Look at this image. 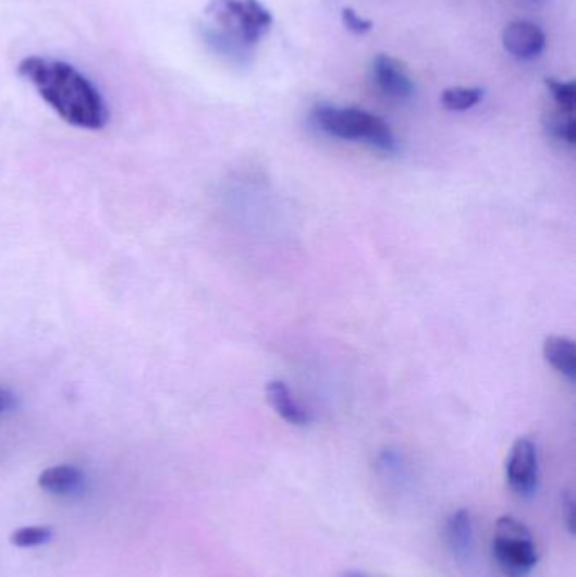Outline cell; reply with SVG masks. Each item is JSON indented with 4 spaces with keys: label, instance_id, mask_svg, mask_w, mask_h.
I'll list each match as a JSON object with an SVG mask.
<instances>
[{
    "label": "cell",
    "instance_id": "8fae6325",
    "mask_svg": "<svg viewBox=\"0 0 576 577\" xmlns=\"http://www.w3.org/2000/svg\"><path fill=\"white\" fill-rule=\"evenodd\" d=\"M542 356L557 373L565 376L569 382H575L576 352L573 340L565 336L547 337L542 343Z\"/></svg>",
    "mask_w": 576,
    "mask_h": 577
},
{
    "label": "cell",
    "instance_id": "4fadbf2b",
    "mask_svg": "<svg viewBox=\"0 0 576 577\" xmlns=\"http://www.w3.org/2000/svg\"><path fill=\"white\" fill-rule=\"evenodd\" d=\"M547 128L553 135L554 139L568 144V146H575L576 124L573 113L560 112L557 110L556 113H553L548 119Z\"/></svg>",
    "mask_w": 576,
    "mask_h": 577
},
{
    "label": "cell",
    "instance_id": "6da1fadb",
    "mask_svg": "<svg viewBox=\"0 0 576 577\" xmlns=\"http://www.w3.org/2000/svg\"><path fill=\"white\" fill-rule=\"evenodd\" d=\"M20 75L66 124L100 131L109 122V109L94 83L66 61L29 57L21 61Z\"/></svg>",
    "mask_w": 576,
    "mask_h": 577
},
{
    "label": "cell",
    "instance_id": "7c38bea8",
    "mask_svg": "<svg viewBox=\"0 0 576 577\" xmlns=\"http://www.w3.org/2000/svg\"><path fill=\"white\" fill-rule=\"evenodd\" d=\"M482 98V88L455 87L443 91L441 103L450 112H465L474 109Z\"/></svg>",
    "mask_w": 576,
    "mask_h": 577
},
{
    "label": "cell",
    "instance_id": "30bf717a",
    "mask_svg": "<svg viewBox=\"0 0 576 577\" xmlns=\"http://www.w3.org/2000/svg\"><path fill=\"white\" fill-rule=\"evenodd\" d=\"M39 487L53 495H73L84 487L85 475L72 465H58L46 468L39 475Z\"/></svg>",
    "mask_w": 576,
    "mask_h": 577
},
{
    "label": "cell",
    "instance_id": "277c9868",
    "mask_svg": "<svg viewBox=\"0 0 576 577\" xmlns=\"http://www.w3.org/2000/svg\"><path fill=\"white\" fill-rule=\"evenodd\" d=\"M492 557L505 577H529L538 566L535 537L526 524L514 517H501L493 527Z\"/></svg>",
    "mask_w": 576,
    "mask_h": 577
},
{
    "label": "cell",
    "instance_id": "d6986e66",
    "mask_svg": "<svg viewBox=\"0 0 576 577\" xmlns=\"http://www.w3.org/2000/svg\"><path fill=\"white\" fill-rule=\"evenodd\" d=\"M342 577H370V576H367L366 573H360V570H347V573H343Z\"/></svg>",
    "mask_w": 576,
    "mask_h": 577
},
{
    "label": "cell",
    "instance_id": "ffe728a7",
    "mask_svg": "<svg viewBox=\"0 0 576 577\" xmlns=\"http://www.w3.org/2000/svg\"><path fill=\"white\" fill-rule=\"evenodd\" d=\"M528 2H532V4H539V2H544V0H528Z\"/></svg>",
    "mask_w": 576,
    "mask_h": 577
},
{
    "label": "cell",
    "instance_id": "2e32d148",
    "mask_svg": "<svg viewBox=\"0 0 576 577\" xmlns=\"http://www.w3.org/2000/svg\"><path fill=\"white\" fill-rule=\"evenodd\" d=\"M342 20L348 30H352L354 34H360V36L361 34L369 33L373 26L370 21L364 20V17H360V15L351 8L343 9Z\"/></svg>",
    "mask_w": 576,
    "mask_h": 577
},
{
    "label": "cell",
    "instance_id": "3957f363",
    "mask_svg": "<svg viewBox=\"0 0 576 577\" xmlns=\"http://www.w3.org/2000/svg\"><path fill=\"white\" fill-rule=\"evenodd\" d=\"M312 122L321 132L336 139L366 143L388 155L396 152V137L388 122L367 110L323 103L312 110Z\"/></svg>",
    "mask_w": 576,
    "mask_h": 577
},
{
    "label": "cell",
    "instance_id": "9c48e42d",
    "mask_svg": "<svg viewBox=\"0 0 576 577\" xmlns=\"http://www.w3.org/2000/svg\"><path fill=\"white\" fill-rule=\"evenodd\" d=\"M266 395H268L269 404L275 414L283 417L286 422L293 423V426H306L311 420L308 410L303 409L298 401L291 394L286 383L281 382V380L269 382Z\"/></svg>",
    "mask_w": 576,
    "mask_h": 577
},
{
    "label": "cell",
    "instance_id": "5bb4252c",
    "mask_svg": "<svg viewBox=\"0 0 576 577\" xmlns=\"http://www.w3.org/2000/svg\"><path fill=\"white\" fill-rule=\"evenodd\" d=\"M51 539H53V530L45 525L23 527L11 536L12 544L21 549L38 548V545L48 544Z\"/></svg>",
    "mask_w": 576,
    "mask_h": 577
},
{
    "label": "cell",
    "instance_id": "ba28073f",
    "mask_svg": "<svg viewBox=\"0 0 576 577\" xmlns=\"http://www.w3.org/2000/svg\"><path fill=\"white\" fill-rule=\"evenodd\" d=\"M443 536L444 542L458 561L470 558L475 542L474 518L470 511L459 508L453 512L444 521Z\"/></svg>",
    "mask_w": 576,
    "mask_h": 577
},
{
    "label": "cell",
    "instance_id": "9a60e30c",
    "mask_svg": "<svg viewBox=\"0 0 576 577\" xmlns=\"http://www.w3.org/2000/svg\"><path fill=\"white\" fill-rule=\"evenodd\" d=\"M547 87L553 97L554 103L560 112L573 113L576 106L575 82H557L554 78H547Z\"/></svg>",
    "mask_w": 576,
    "mask_h": 577
},
{
    "label": "cell",
    "instance_id": "5b68a950",
    "mask_svg": "<svg viewBox=\"0 0 576 577\" xmlns=\"http://www.w3.org/2000/svg\"><path fill=\"white\" fill-rule=\"evenodd\" d=\"M505 480L520 499H531L539 484V457L531 439L520 438L511 447L505 463Z\"/></svg>",
    "mask_w": 576,
    "mask_h": 577
},
{
    "label": "cell",
    "instance_id": "e0dca14e",
    "mask_svg": "<svg viewBox=\"0 0 576 577\" xmlns=\"http://www.w3.org/2000/svg\"><path fill=\"white\" fill-rule=\"evenodd\" d=\"M15 405H17L15 395L0 386V414L11 413V410L15 409Z\"/></svg>",
    "mask_w": 576,
    "mask_h": 577
},
{
    "label": "cell",
    "instance_id": "7a4b0ae2",
    "mask_svg": "<svg viewBox=\"0 0 576 577\" xmlns=\"http://www.w3.org/2000/svg\"><path fill=\"white\" fill-rule=\"evenodd\" d=\"M271 26V12L259 0H210L201 36L217 54L242 63Z\"/></svg>",
    "mask_w": 576,
    "mask_h": 577
},
{
    "label": "cell",
    "instance_id": "52a82bcc",
    "mask_svg": "<svg viewBox=\"0 0 576 577\" xmlns=\"http://www.w3.org/2000/svg\"><path fill=\"white\" fill-rule=\"evenodd\" d=\"M372 78L377 88L394 100H407L415 94V83L407 75L403 64L385 54L373 58Z\"/></svg>",
    "mask_w": 576,
    "mask_h": 577
},
{
    "label": "cell",
    "instance_id": "8992f818",
    "mask_svg": "<svg viewBox=\"0 0 576 577\" xmlns=\"http://www.w3.org/2000/svg\"><path fill=\"white\" fill-rule=\"evenodd\" d=\"M502 45L508 54L520 61H532L541 57L547 48V34L538 24L516 21L508 24L502 34Z\"/></svg>",
    "mask_w": 576,
    "mask_h": 577
},
{
    "label": "cell",
    "instance_id": "ac0fdd59",
    "mask_svg": "<svg viewBox=\"0 0 576 577\" xmlns=\"http://www.w3.org/2000/svg\"><path fill=\"white\" fill-rule=\"evenodd\" d=\"M563 511H565L566 514V527H568L569 530H573V511H575V505H573L572 495H565V500H563Z\"/></svg>",
    "mask_w": 576,
    "mask_h": 577
}]
</instances>
